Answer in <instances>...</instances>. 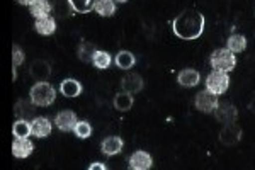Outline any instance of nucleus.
<instances>
[{"label":"nucleus","instance_id":"1","mask_svg":"<svg viewBox=\"0 0 255 170\" xmlns=\"http://www.w3.org/2000/svg\"><path fill=\"white\" fill-rule=\"evenodd\" d=\"M174 34L180 39H197L204 31V15L197 10H184L172 22Z\"/></svg>","mask_w":255,"mask_h":170},{"label":"nucleus","instance_id":"2","mask_svg":"<svg viewBox=\"0 0 255 170\" xmlns=\"http://www.w3.org/2000/svg\"><path fill=\"white\" fill-rule=\"evenodd\" d=\"M29 95H31V101L38 107L51 106L56 99L55 89H53V85L48 84V82H38L36 85H32Z\"/></svg>","mask_w":255,"mask_h":170},{"label":"nucleus","instance_id":"3","mask_svg":"<svg viewBox=\"0 0 255 170\" xmlns=\"http://www.w3.org/2000/svg\"><path fill=\"white\" fill-rule=\"evenodd\" d=\"M211 61V66L215 70H220V72H232L233 68L237 66V58L233 55V51H230L228 48H221L216 49L215 53L209 58Z\"/></svg>","mask_w":255,"mask_h":170},{"label":"nucleus","instance_id":"4","mask_svg":"<svg viewBox=\"0 0 255 170\" xmlns=\"http://www.w3.org/2000/svg\"><path fill=\"white\" fill-rule=\"evenodd\" d=\"M230 87V77L226 72H220V70H215L211 72L206 78V89L211 90L213 94L221 95L228 90Z\"/></svg>","mask_w":255,"mask_h":170},{"label":"nucleus","instance_id":"5","mask_svg":"<svg viewBox=\"0 0 255 170\" xmlns=\"http://www.w3.org/2000/svg\"><path fill=\"white\" fill-rule=\"evenodd\" d=\"M196 109H199L201 113L209 114V113H215L216 106H218V95L213 94L211 90H201V92L196 94Z\"/></svg>","mask_w":255,"mask_h":170},{"label":"nucleus","instance_id":"6","mask_svg":"<svg viewBox=\"0 0 255 170\" xmlns=\"http://www.w3.org/2000/svg\"><path fill=\"white\" fill-rule=\"evenodd\" d=\"M242 140V128L235 123H226L220 131V142L226 147H233Z\"/></svg>","mask_w":255,"mask_h":170},{"label":"nucleus","instance_id":"7","mask_svg":"<svg viewBox=\"0 0 255 170\" xmlns=\"http://www.w3.org/2000/svg\"><path fill=\"white\" fill-rule=\"evenodd\" d=\"M215 118L220 123H235L238 118V111L237 107L230 102H218L216 109H215Z\"/></svg>","mask_w":255,"mask_h":170},{"label":"nucleus","instance_id":"8","mask_svg":"<svg viewBox=\"0 0 255 170\" xmlns=\"http://www.w3.org/2000/svg\"><path fill=\"white\" fill-rule=\"evenodd\" d=\"M55 123L60 131L70 133V131H75V126H77V123H79V119H77V114L73 113V111H61V113L56 114Z\"/></svg>","mask_w":255,"mask_h":170},{"label":"nucleus","instance_id":"9","mask_svg":"<svg viewBox=\"0 0 255 170\" xmlns=\"http://www.w3.org/2000/svg\"><path fill=\"white\" fill-rule=\"evenodd\" d=\"M151 165H153V160H151L150 153H146L143 150L134 152L133 155L129 157V160H128V167L133 170H148V169H151Z\"/></svg>","mask_w":255,"mask_h":170},{"label":"nucleus","instance_id":"10","mask_svg":"<svg viewBox=\"0 0 255 170\" xmlns=\"http://www.w3.org/2000/svg\"><path fill=\"white\" fill-rule=\"evenodd\" d=\"M29 73L36 82H46L51 75V65L46 60H34L31 63Z\"/></svg>","mask_w":255,"mask_h":170},{"label":"nucleus","instance_id":"11","mask_svg":"<svg viewBox=\"0 0 255 170\" xmlns=\"http://www.w3.org/2000/svg\"><path fill=\"white\" fill-rule=\"evenodd\" d=\"M31 135L36 136V138H46V136L51 135V123H49L48 118H43V116H38L31 121Z\"/></svg>","mask_w":255,"mask_h":170},{"label":"nucleus","instance_id":"12","mask_svg":"<svg viewBox=\"0 0 255 170\" xmlns=\"http://www.w3.org/2000/svg\"><path fill=\"white\" fill-rule=\"evenodd\" d=\"M34 150V145L29 138H15L12 143V155L15 159H27Z\"/></svg>","mask_w":255,"mask_h":170},{"label":"nucleus","instance_id":"13","mask_svg":"<svg viewBox=\"0 0 255 170\" xmlns=\"http://www.w3.org/2000/svg\"><path fill=\"white\" fill-rule=\"evenodd\" d=\"M36 106L32 101H17L15 102V107H14V113L17 116V119H27V121H32L36 118Z\"/></svg>","mask_w":255,"mask_h":170},{"label":"nucleus","instance_id":"14","mask_svg":"<svg viewBox=\"0 0 255 170\" xmlns=\"http://www.w3.org/2000/svg\"><path fill=\"white\" fill-rule=\"evenodd\" d=\"M121 89L125 92H129V94H136L139 90L143 89V78L138 75V73H126L121 80Z\"/></svg>","mask_w":255,"mask_h":170},{"label":"nucleus","instance_id":"15","mask_svg":"<svg viewBox=\"0 0 255 170\" xmlns=\"http://www.w3.org/2000/svg\"><path fill=\"white\" fill-rule=\"evenodd\" d=\"M123 147H125V143H123V140L119 138V136H109V138H106L104 142H102L101 152L108 157H113V155H118V153L123 150Z\"/></svg>","mask_w":255,"mask_h":170},{"label":"nucleus","instance_id":"16","mask_svg":"<svg viewBox=\"0 0 255 170\" xmlns=\"http://www.w3.org/2000/svg\"><path fill=\"white\" fill-rule=\"evenodd\" d=\"M31 15L36 19L41 17H49V14L53 12V3H49V0H36L32 5H29Z\"/></svg>","mask_w":255,"mask_h":170},{"label":"nucleus","instance_id":"17","mask_svg":"<svg viewBox=\"0 0 255 170\" xmlns=\"http://www.w3.org/2000/svg\"><path fill=\"white\" fill-rule=\"evenodd\" d=\"M199 80H201V75L194 68L182 70V72L179 73V77H177V82H179L182 87H196L199 84Z\"/></svg>","mask_w":255,"mask_h":170},{"label":"nucleus","instance_id":"18","mask_svg":"<svg viewBox=\"0 0 255 170\" xmlns=\"http://www.w3.org/2000/svg\"><path fill=\"white\" fill-rule=\"evenodd\" d=\"M60 90L65 97H79L82 94V85L79 80L75 78H65L60 84Z\"/></svg>","mask_w":255,"mask_h":170},{"label":"nucleus","instance_id":"19","mask_svg":"<svg viewBox=\"0 0 255 170\" xmlns=\"http://www.w3.org/2000/svg\"><path fill=\"white\" fill-rule=\"evenodd\" d=\"M34 31L41 36H51L56 31V22L53 17H41L36 19L34 22Z\"/></svg>","mask_w":255,"mask_h":170},{"label":"nucleus","instance_id":"20","mask_svg":"<svg viewBox=\"0 0 255 170\" xmlns=\"http://www.w3.org/2000/svg\"><path fill=\"white\" fill-rule=\"evenodd\" d=\"M114 107H116L118 111H121V113L129 111L131 107H133V94L125 92V90L116 94V97H114Z\"/></svg>","mask_w":255,"mask_h":170},{"label":"nucleus","instance_id":"21","mask_svg":"<svg viewBox=\"0 0 255 170\" xmlns=\"http://www.w3.org/2000/svg\"><path fill=\"white\" fill-rule=\"evenodd\" d=\"M94 10L97 12L101 17H111L116 12V3L114 0H97L94 3Z\"/></svg>","mask_w":255,"mask_h":170},{"label":"nucleus","instance_id":"22","mask_svg":"<svg viewBox=\"0 0 255 170\" xmlns=\"http://www.w3.org/2000/svg\"><path fill=\"white\" fill-rule=\"evenodd\" d=\"M136 63V58L131 51H119L116 55V65L121 70H129L133 68V65Z\"/></svg>","mask_w":255,"mask_h":170},{"label":"nucleus","instance_id":"23","mask_svg":"<svg viewBox=\"0 0 255 170\" xmlns=\"http://www.w3.org/2000/svg\"><path fill=\"white\" fill-rule=\"evenodd\" d=\"M12 135L15 138H27L31 135V121L27 119H17L12 126Z\"/></svg>","mask_w":255,"mask_h":170},{"label":"nucleus","instance_id":"24","mask_svg":"<svg viewBox=\"0 0 255 170\" xmlns=\"http://www.w3.org/2000/svg\"><path fill=\"white\" fill-rule=\"evenodd\" d=\"M226 44H228L226 48H228L230 51L242 53L247 48V39H245V36H242V34H232L228 38V41H226Z\"/></svg>","mask_w":255,"mask_h":170},{"label":"nucleus","instance_id":"25","mask_svg":"<svg viewBox=\"0 0 255 170\" xmlns=\"http://www.w3.org/2000/svg\"><path fill=\"white\" fill-rule=\"evenodd\" d=\"M111 61H113V58H111V55L108 51H101V49H96V53H94V60L92 63L96 68L99 70H106L109 68Z\"/></svg>","mask_w":255,"mask_h":170},{"label":"nucleus","instance_id":"26","mask_svg":"<svg viewBox=\"0 0 255 170\" xmlns=\"http://www.w3.org/2000/svg\"><path fill=\"white\" fill-rule=\"evenodd\" d=\"M53 12H55L58 17H67V15H72L73 7L70 3V0H55L53 2Z\"/></svg>","mask_w":255,"mask_h":170},{"label":"nucleus","instance_id":"27","mask_svg":"<svg viewBox=\"0 0 255 170\" xmlns=\"http://www.w3.org/2000/svg\"><path fill=\"white\" fill-rule=\"evenodd\" d=\"M94 53H96V48L92 46V43L89 41H82L79 46V58L84 63H89V61L94 60Z\"/></svg>","mask_w":255,"mask_h":170},{"label":"nucleus","instance_id":"28","mask_svg":"<svg viewBox=\"0 0 255 170\" xmlns=\"http://www.w3.org/2000/svg\"><path fill=\"white\" fill-rule=\"evenodd\" d=\"M70 3H72L73 10L79 12V14H87L94 9V0H70Z\"/></svg>","mask_w":255,"mask_h":170},{"label":"nucleus","instance_id":"29","mask_svg":"<svg viewBox=\"0 0 255 170\" xmlns=\"http://www.w3.org/2000/svg\"><path fill=\"white\" fill-rule=\"evenodd\" d=\"M75 135L82 140L89 138V136L92 135V126H90L87 121H79L75 126Z\"/></svg>","mask_w":255,"mask_h":170},{"label":"nucleus","instance_id":"30","mask_svg":"<svg viewBox=\"0 0 255 170\" xmlns=\"http://www.w3.org/2000/svg\"><path fill=\"white\" fill-rule=\"evenodd\" d=\"M24 60H26V55H24L22 49L15 44V46L12 48V63H14V68H17L20 63H24Z\"/></svg>","mask_w":255,"mask_h":170},{"label":"nucleus","instance_id":"31","mask_svg":"<svg viewBox=\"0 0 255 170\" xmlns=\"http://www.w3.org/2000/svg\"><path fill=\"white\" fill-rule=\"evenodd\" d=\"M89 169H90V170H94V169H102V170H106L108 167H106L104 164H101V162H96V164H90V165H89Z\"/></svg>","mask_w":255,"mask_h":170},{"label":"nucleus","instance_id":"32","mask_svg":"<svg viewBox=\"0 0 255 170\" xmlns=\"http://www.w3.org/2000/svg\"><path fill=\"white\" fill-rule=\"evenodd\" d=\"M249 109H250V113H254V114H255V95L252 97V101L249 102Z\"/></svg>","mask_w":255,"mask_h":170},{"label":"nucleus","instance_id":"33","mask_svg":"<svg viewBox=\"0 0 255 170\" xmlns=\"http://www.w3.org/2000/svg\"><path fill=\"white\" fill-rule=\"evenodd\" d=\"M20 5H32V3L36 2V0H17Z\"/></svg>","mask_w":255,"mask_h":170},{"label":"nucleus","instance_id":"34","mask_svg":"<svg viewBox=\"0 0 255 170\" xmlns=\"http://www.w3.org/2000/svg\"><path fill=\"white\" fill-rule=\"evenodd\" d=\"M118 2H121V3H125V2H128V0H118Z\"/></svg>","mask_w":255,"mask_h":170}]
</instances>
